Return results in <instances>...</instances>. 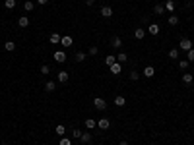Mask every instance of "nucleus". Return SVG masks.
Listing matches in <instances>:
<instances>
[{"instance_id": "f257e3e1", "label": "nucleus", "mask_w": 194, "mask_h": 145, "mask_svg": "<svg viewBox=\"0 0 194 145\" xmlns=\"http://www.w3.org/2000/svg\"><path fill=\"white\" fill-rule=\"evenodd\" d=\"M93 106H95L97 110H105V109H107V103H105V99H101V97H95V99H93Z\"/></svg>"}, {"instance_id": "f03ea898", "label": "nucleus", "mask_w": 194, "mask_h": 145, "mask_svg": "<svg viewBox=\"0 0 194 145\" xmlns=\"http://www.w3.org/2000/svg\"><path fill=\"white\" fill-rule=\"evenodd\" d=\"M97 128L99 130H109L111 128V120L109 118H99L97 120Z\"/></svg>"}, {"instance_id": "7ed1b4c3", "label": "nucleus", "mask_w": 194, "mask_h": 145, "mask_svg": "<svg viewBox=\"0 0 194 145\" xmlns=\"http://www.w3.org/2000/svg\"><path fill=\"white\" fill-rule=\"evenodd\" d=\"M179 48H181V51H190V48H192V43H190V39H181V43H179Z\"/></svg>"}, {"instance_id": "20e7f679", "label": "nucleus", "mask_w": 194, "mask_h": 145, "mask_svg": "<svg viewBox=\"0 0 194 145\" xmlns=\"http://www.w3.org/2000/svg\"><path fill=\"white\" fill-rule=\"evenodd\" d=\"M60 45H62L64 48H68V47H72V45H74V39L70 35H64L62 39H60Z\"/></svg>"}, {"instance_id": "39448f33", "label": "nucleus", "mask_w": 194, "mask_h": 145, "mask_svg": "<svg viewBox=\"0 0 194 145\" xmlns=\"http://www.w3.org/2000/svg\"><path fill=\"white\" fill-rule=\"evenodd\" d=\"M99 14H101L103 18H113V8L111 6H103L101 10H99Z\"/></svg>"}, {"instance_id": "423d86ee", "label": "nucleus", "mask_w": 194, "mask_h": 145, "mask_svg": "<svg viewBox=\"0 0 194 145\" xmlns=\"http://www.w3.org/2000/svg\"><path fill=\"white\" fill-rule=\"evenodd\" d=\"M109 70H111V74H115V76H118V74L122 72V64H121V62H115L113 66H109Z\"/></svg>"}, {"instance_id": "0eeeda50", "label": "nucleus", "mask_w": 194, "mask_h": 145, "mask_svg": "<svg viewBox=\"0 0 194 145\" xmlns=\"http://www.w3.org/2000/svg\"><path fill=\"white\" fill-rule=\"evenodd\" d=\"M55 60L58 62V64H64V62H66V52L64 51H56L55 52Z\"/></svg>"}, {"instance_id": "6e6552de", "label": "nucleus", "mask_w": 194, "mask_h": 145, "mask_svg": "<svg viewBox=\"0 0 194 145\" xmlns=\"http://www.w3.org/2000/svg\"><path fill=\"white\" fill-rule=\"evenodd\" d=\"M56 80H58L60 83H66V81H68V72H66V70H60V72L56 74Z\"/></svg>"}, {"instance_id": "1a4fd4ad", "label": "nucleus", "mask_w": 194, "mask_h": 145, "mask_svg": "<svg viewBox=\"0 0 194 145\" xmlns=\"http://www.w3.org/2000/svg\"><path fill=\"white\" fill-rule=\"evenodd\" d=\"M124 105H126V99L122 97V95L115 97V106H118V109H121V106H124Z\"/></svg>"}, {"instance_id": "9d476101", "label": "nucleus", "mask_w": 194, "mask_h": 145, "mask_svg": "<svg viewBox=\"0 0 194 145\" xmlns=\"http://www.w3.org/2000/svg\"><path fill=\"white\" fill-rule=\"evenodd\" d=\"M148 31H150L151 35H159V25L157 23H150V25H148Z\"/></svg>"}, {"instance_id": "9b49d317", "label": "nucleus", "mask_w": 194, "mask_h": 145, "mask_svg": "<svg viewBox=\"0 0 194 145\" xmlns=\"http://www.w3.org/2000/svg\"><path fill=\"white\" fill-rule=\"evenodd\" d=\"M84 124H85V128L88 130H93V128H97V122L93 118H88V120H84Z\"/></svg>"}, {"instance_id": "f8f14e48", "label": "nucleus", "mask_w": 194, "mask_h": 145, "mask_svg": "<svg viewBox=\"0 0 194 145\" xmlns=\"http://www.w3.org/2000/svg\"><path fill=\"white\" fill-rule=\"evenodd\" d=\"M155 76V70L151 68V66H148V68H144V77H154Z\"/></svg>"}, {"instance_id": "ddd939ff", "label": "nucleus", "mask_w": 194, "mask_h": 145, "mask_svg": "<svg viewBox=\"0 0 194 145\" xmlns=\"http://www.w3.org/2000/svg\"><path fill=\"white\" fill-rule=\"evenodd\" d=\"M117 62H121V64H126V62H128V54H126V52H118Z\"/></svg>"}, {"instance_id": "4468645a", "label": "nucleus", "mask_w": 194, "mask_h": 145, "mask_svg": "<svg viewBox=\"0 0 194 145\" xmlns=\"http://www.w3.org/2000/svg\"><path fill=\"white\" fill-rule=\"evenodd\" d=\"M111 45H113L115 48H121V47H122V41H121V37H113V39H111Z\"/></svg>"}, {"instance_id": "2eb2a0df", "label": "nucleus", "mask_w": 194, "mask_h": 145, "mask_svg": "<svg viewBox=\"0 0 194 145\" xmlns=\"http://www.w3.org/2000/svg\"><path fill=\"white\" fill-rule=\"evenodd\" d=\"M18 25H19V27H27V25H29V18H25V16H22V18L18 19Z\"/></svg>"}, {"instance_id": "dca6fc26", "label": "nucleus", "mask_w": 194, "mask_h": 145, "mask_svg": "<svg viewBox=\"0 0 194 145\" xmlns=\"http://www.w3.org/2000/svg\"><path fill=\"white\" fill-rule=\"evenodd\" d=\"M82 141H84V143H89V141H91V139H93V135L91 134H89V132H84V134H82Z\"/></svg>"}, {"instance_id": "f3484780", "label": "nucleus", "mask_w": 194, "mask_h": 145, "mask_svg": "<svg viewBox=\"0 0 194 145\" xmlns=\"http://www.w3.org/2000/svg\"><path fill=\"white\" fill-rule=\"evenodd\" d=\"M56 89V83L55 81H47V83H45V91H49V93H52V91Z\"/></svg>"}, {"instance_id": "a211bd4d", "label": "nucleus", "mask_w": 194, "mask_h": 145, "mask_svg": "<svg viewBox=\"0 0 194 145\" xmlns=\"http://www.w3.org/2000/svg\"><path fill=\"white\" fill-rule=\"evenodd\" d=\"M183 81H184L187 85H190L192 81H194V76H192V74H183Z\"/></svg>"}, {"instance_id": "6ab92c4d", "label": "nucleus", "mask_w": 194, "mask_h": 145, "mask_svg": "<svg viewBox=\"0 0 194 145\" xmlns=\"http://www.w3.org/2000/svg\"><path fill=\"white\" fill-rule=\"evenodd\" d=\"M115 62H117V56H115V54H109V56H105V64H107V66H113Z\"/></svg>"}, {"instance_id": "aec40b11", "label": "nucleus", "mask_w": 194, "mask_h": 145, "mask_svg": "<svg viewBox=\"0 0 194 145\" xmlns=\"http://www.w3.org/2000/svg\"><path fill=\"white\" fill-rule=\"evenodd\" d=\"M4 8H6V10H14L16 8V0H4Z\"/></svg>"}, {"instance_id": "412c9836", "label": "nucleus", "mask_w": 194, "mask_h": 145, "mask_svg": "<svg viewBox=\"0 0 194 145\" xmlns=\"http://www.w3.org/2000/svg\"><path fill=\"white\" fill-rule=\"evenodd\" d=\"M163 6H165V10H167V12H175V2H173V0H167Z\"/></svg>"}, {"instance_id": "4be33fe9", "label": "nucleus", "mask_w": 194, "mask_h": 145, "mask_svg": "<svg viewBox=\"0 0 194 145\" xmlns=\"http://www.w3.org/2000/svg\"><path fill=\"white\" fill-rule=\"evenodd\" d=\"M4 48H6L8 52H12L16 48V43H14V41H6V43H4Z\"/></svg>"}, {"instance_id": "5701e85b", "label": "nucleus", "mask_w": 194, "mask_h": 145, "mask_svg": "<svg viewBox=\"0 0 194 145\" xmlns=\"http://www.w3.org/2000/svg\"><path fill=\"white\" fill-rule=\"evenodd\" d=\"M144 35H146V31H144V27H138V29H136V31H134V37H136V39H144Z\"/></svg>"}, {"instance_id": "b1692460", "label": "nucleus", "mask_w": 194, "mask_h": 145, "mask_svg": "<svg viewBox=\"0 0 194 145\" xmlns=\"http://www.w3.org/2000/svg\"><path fill=\"white\" fill-rule=\"evenodd\" d=\"M154 12H155L157 16H161L163 12H165V6H163V4H155V6H154Z\"/></svg>"}, {"instance_id": "393cba45", "label": "nucleus", "mask_w": 194, "mask_h": 145, "mask_svg": "<svg viewBox=\"0 0 194 145\" xmlns=\"http://www.w3.org/2000/svg\"><path fill=\"white\" fill-rule=\"evenodd\" d=\"M74 58H76V62H84L85 58H88V54H85V52H76V56H74Z\"/></svg>"}, {"instance_id": "a878e982", "label": "nucleus", "mask_w": 194, "mask_h": 145, "mask_svg": "<svg viewBox=\"0 0 194 145\" xmlns=\"http://www.w3.org/2000/svg\"><path fill=\"white\" fill-rule=\"evenodd\" d=\"M60 39H62V37H60V35H58V33H52V35H51V43H52V45H56V43H60Z\"/></svg>"}, {"instance_id": "bb28decb", "label": "nucleus", "mask_w": 194, "mask_h": 145, "mask_svg": "<svg viewBox=\"0 0 194 145\" xmlns=\"http://www.w3.org/2000/svg\"><path fill=\"white\" fill-rule=\"evenodd\" d=\"M33 8H35V4H33V2H31V0H27V2H25V4H23V10H25V12H31V10H33Z\"/></svg>"}, {"instance_id": "cd10ccee", "label": "nucleus", "mask_w": 194, "mask_h": 145, "mask_svg": "<svg viewBox=\"0 0 194 145\" xmlns=\"http://www.w3.org/2000/svg\"><path fill=\"white\" fill-rule=\"evenodd\" d=\"M55 132H56V134H58V135H64V134H66V128L62 126V124H58V126H56V130H55Z\"/></svg>"}, {"instance_id": "c85d7f7f", "label": "nucleus", "mask_w": 194, "mask_h": 145, "mask_svg": "<svg viewBox=\"0 0 194 145\" xmlns=\"http://www.w3.org/2000/svg\"><path fill=\"white\" fill-rule=\"evenodd\" d=\"M169 25H177V23H179V18H177V16H169Z\"/></svg>"}, {"instance_id": "c756f323", "label": "nucleus", "mask_w": 194, "mask_h": 145, "mask_svg": "<svg viewBox=\"0 0 194 145\" xmlns=\"http://www.w3.org/2000/svg\"><path fill=\"white\" fill-rule=\"evenodd\" d=\"M169 58H179V48H171L169 51Z\"/></svg>"}, {"instance_id": "7c9ffc66", "label": "nucleus", "mask_w": 194, "mask_h": 145, "mask_svg": "<svg viewBox=\"0 0 194 145\" xmlns=\"http://www.w3.org/2000/svg\"><path fill=\"white\" fill-rule=\"evenodd\" d=\"M187 60H188V62H194V48L187 51Z\"/></svg>"}, {"instance_id": "2f4dec72", "label": "nucleus", "mask_w": 194, "mask_h": 145, "mask_svg": "<svg viewBox=\"0 0 194 145\" xmlns=\"http://www.w3.org/2000/svg\"><path fill=\"white\" fill-rule=\"evenodd\" d=\"M97 52H99V48H97V47H89V51H88V54H89V56H95V54H97Z\"/></svg>"}, {"instance_id": "473e14b6", "label": "nucleus", "mask_w": 194, "mask_h": 145, "mask_svg": "<svg viewBox=\"0 0 194 145\" xmlns=\"http://www.w3.org/2000/svg\"><path fill=\"white\" fill-rule=\"evenodd\" d=\"M60 145H72V139L70 138H60Z\"/></svg>"}, {"instance_id": "72a5a7b5", "label": "nucleus", "mask_w": 194, "mask_h": 145, "mask_svg": "<svg viewBox=\"0 0 194 145\" xmlns=\"http://www.w3.org/2000/svg\"><path fill=\"white\" fill-rule=\"evenodd\" d=\"M179 68H181V70H187V68H188V60H181V62H179Z\"/></svg>"}, {"instance_id": "f704fd0d", "label": "nucleus", "mask_w": 194, "mask_h": 145, "mask_svg": "<svg viewBox=\"0 0 194 145\" xmlns=\"http://www.w3.org/2000/svg\"><path fill=\"white\" fill-rule=\"evenodd\" d=\"M130 80H132V81L140 80V74H138V72H130Z\"/></svg>"}, {"instance_id": "c9c22d12", "label": "nucleus", "mask_w": 194, "mask_h": 145, "mask_svg": "<svg viewBox=\"0 0 194 145\" xmlns=\"http://www.w3.org/2000/svg\"><path fill=\"white\" fill-rule=\"evenodd\" d=\"M49 72H51V68H49L47 64H45V66H41V74H49Z\"/></svg>"}, {"instance_id": "e433bc0d", "label": "nucleus", "mask_w": 194, "mask_h": 145, "mask_svg": "<svg viewBox=\"0 0 194 145\" xmlns=\"http://www.w3.org/2000/svg\"><path fill=\"white\" fill-rule=\"evenodd\" d=\"M72 135H74V138H78V139H80V138H82V132H80V130H74V132H72Z\"/></svg>"}, {"instance_id": "4c0bfd02", "label": "nucleus", "mask_w": 194, "mask_h": 145, "mask_svg": "<svg viewBox=\"0 0 194 145\" xmlns=\"http://www.w3.org/2000/svg\"><path fill=\"white\" fill-rule=\"evenodd\" d=\"M37 2H39L41 6H45V4H49V0H37Z\"/></svg>"}, {"instance_id": "58836bf2", "label": "nucleus", "mask_w": 194, "mask_h": 145, "mask_svg": "<svg viewBox=\"0 0 194 145\" xmlns=\"http://www.w3.org/2000/svg\"><path fill=\"white\" fill-rule=\"evenodd\" d=\"M93 2H95V0H85V4H88V6H93Z\"/></svg>"}, {"instance_id": "ea45409f", "label": "nucleus", "mask_w": 194, "mask_h": 145, "mask_svg": "<svg viewBox=\"0 0 194 145\" xmlns=\"http://www.w3.org/2000/svg\"><path fill=\"white\" fill-rule=\"evenodd\" d=\"M118 145H128V141H121V143H118Z\"/></svg>"}]
</instances>
